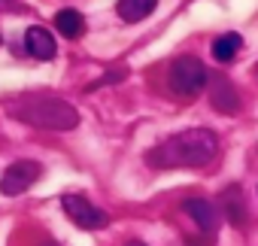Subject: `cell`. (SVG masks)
<instances>
[{
  "label": "cell",
  "mask_w": 258,
  "mask_h": 246,
  "mask_svg": "<svg viewBox=\"0 0 258 246\" xmlns=\"http://www.w3.org/2000/svg\"><path fill=\"white\" fill-rule=\"evenodd\" d=\"M55 28H58L61 37L79 40V37L85 34V19H82V13H76V10H61V13L55 16Z\"/></svg>",
  "instance_id": "obj_11"
},
{
  "label": "cell",
  "mask_w": 258,
  "mask_h": 246,
  "mask_svg": "<svg viewBox=\"0 0 258 246\" xmlns=\"http://www.w3.org/2000/svg\"><path fill=\"white\" fill-rule=\"evenodd\" d=\"M219 210L222 216H228V222L234 228L246 225V201H243V189L240 186H228L222 195H219Z\"/></svg>",
  "instance_id": "obj_8"
},
{
  "label": "cell",
  "mask_w": 258,
  "mask_h": 246,
  "mask_svg": "<svg viewBox=\"0 0 258 246\" xmlns=\"http://www.w3.org/2000/svg\"><path fill=\"white\" fill-rule=\"evenodd\" d=\"M207 67L195 58V55H182V58H176L173 64H170V73H167V82H170V91L176 94V97H198L201 91H204V85H207Z\"/></svg>",
  "instance_id": "obj_3"
},
{
  "label": "cell",
  "mask_w": 258,
  "mask_h": 246,
  "mask_svg": "<svg viewBox=\"0 0 258 246\" xmlns=\"http://www.w3.org/2000/svg\"><path fill=\"white\" fill-rule=\"evenodd\" d=\"M7 109L19 121H28V125L46 131H70L79 125V112L67 100L52 94H19L7 103Z\"/></svg>",
  "instance_id": "obj_2"
},
{
  "label": "cell",
  "mask_w": 258,
  "mask_h": 246,
  "mask_svg": "<svg viewBox=\"0 0 258 246\" xmlns=\"http://www.w3.org/2000/svg\"><path fill=\"white\" fill-rule=\"evenodd\" d=\"M25 49H28V55L37 58V61H52L55 52H58L52 31H46V28H40V25H34V28L25 31Z\"/></svg>",
  "instance_id": "obj_6"
},
{
  "label": "cell",
  "mask_w": 258,
  "mask_h": 246,
  "mask_svg": "<svg viewBox=\"0 0 258 246\" xmlns=\"http://www.w3.org/2000/svg\"><path fill=\"white\" fill-rule=\"evenodd\" d=\"M61 207H64V213H67L79 228H85V231H97V228H106V225H109V216H106L100 207H94L88 198H82V195H64V198H61Z\"/></svg>",
  "instance_id": "obj_4"
},
{
  "label": "cell",
  "mask_w": 258,
  "mask_h": 246,
  "mask_svg": "<svg viewBox=\"0 0 258 246\" xmlns=\"http://www.w3.org/2000/svg\"><path fill=\"white\" fill-rule=\"evenodd\" d=\"M182 213L191 216V222H195L204 234H213L216 225H219V213H216V207H213L210 201H204V198H188V201H182Z\"/></svg>",
  "instance_id": "obj_7"
},
{
  "label": "cell",
  "mask_w": 258,
  "mask_h": 246,
  "mask_svg": "<svg viewBox=\"0 0 258 246\" xmlns=\"http://www.w3.org/2000/svg\"><path fill=\"white\" fill-rule=\"evenodd\" d=\"M213 106L219 109V112H237L240 109V94L234 91V85L225 79V76H216V82H213Z\"/></svg>",
  "instance_id": "obj_9"
},
{
  "label": "cell",
  "mask_w": 258,
  "mask_h": 246,
  "mask_svg": "<svg viewBox=\"0 0 258 246\" xmlns=\"http://www.w3.org/2000/svg\"><path fill=\"white\" fill-rule=\"evenodd\" d=\"M127 246H146V243H140V240H131V243H127Z\"/></svg>",
  "instance_id": "obj_14"
},
{
  "label": "cell",
  "mask_w": 258,
  "mask_h": 246,
  "mask_svg": "<svg viewBox=\"0 0 258 246\" xmlns=\"http://www.w3.org/2000/svg\"><path fill=\"white\" fill-rule=\"evenodd\" d=\"M43 246H58V243H55V240H46V243H43Z\"/></svg>",
  "instance_id": "obj_15"
},
{
  "label": "cell",
  "mask_w": 258,
  "mask_h": 246,
  "mask_svg": "<svg viewBox=\"0 0 258 246\" xmlns=\"http://www.w3.org/2000/svg\"><path fill=\"white\" fill-rule=\"evenodd\" d=\"M19 4H16V0H0V10H16Z\"/></svg>",
  "instance_id": "obj_13"
},
{
  "label": "cell",
  "mask_w": 258,
  "mask_h": 246,
  "mask_svg": "<svg viewBox=\"0 0 258 246\" xmlns=\"http://www.w3.org/2000/svg\"><path fill=\"white\" fill-rule=\"evenodd\" d=\"M219 140L210 128H188L149 152V164L158 170H182V167H204L216 158Z\"/></svg>",
  "instance_id": "obj_1"
},
{
  "label": "cell",
  "mask_w": 258,
  "mask_h": 246,
  "mask_svg": "<svg viewBox=\"0 0 258 246\" xmlns=\"http://www.w3.org/2000/svg\"><path fill=\"white\" fill-rule=\"evenodd\" d=\"M37 179H40V164L37 161H16V164L7 167L4 176H0V192L13 198V195L28 192Z\"/></svg>",
  "instance_id": "obj_5"
},
{
  "label": "cell",
  "mask_w": 258,
  "mask_h": 246,
  "mask_svg": "<svg viewBox=\"0 0 258 246\" xmlns=\"http://www.w3.org/2000/svg\"><path fill=\"white\" fill-rule=\"evenodd\" d=\"M240 49H243V37L240 34H222V37L213 40V58L219 64H231Z\"/></svg>",
  "instance_id": "obj_12"
},
{
  "label": "cell",
  "mask_w": 258,
  "mask_h": 246,
  "mask_svg": "<svg viewBox=\"0 0 258 246\" xmlns=\"http://www.w3.org/2000/svg\"><path fill=\"white\" fill-rule=\"evenodd\" d=\"M158 7V0H118L115 4V13L121 22L127 25H134V22H143L146 16H152Z\"/></svg>",
  "instance_id": "obj_10"
}]
</instances>
